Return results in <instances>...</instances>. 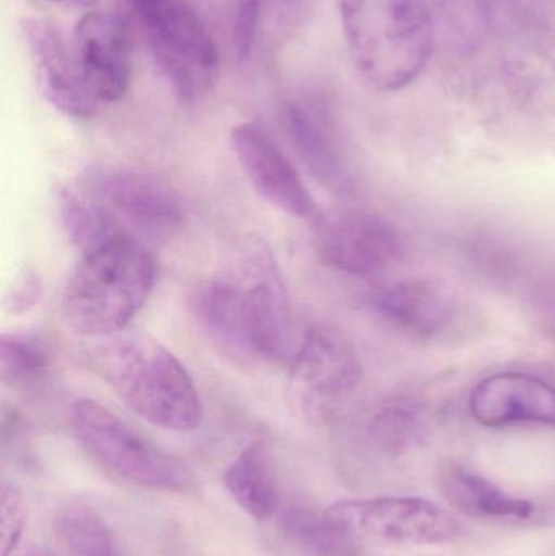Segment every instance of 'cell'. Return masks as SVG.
I'll return each mask as SVG.
<instances>
[{
    "mask_svg": "<svg viewBox=\"0 0 555 556\" xmlns=\"http://www.w3.org/2000/svg\"><path fill=\"white\" fill-rule=\"evenodd\" d=\"M88 358L121 401L153 427L191 431L201 425L202 402L188 369L152 337L91 339Z\"/></svg>",
    "mask_w": 555,
    "mask_h": 556,
    "instance_id": "7a4b0ae2",
    "label": "cell"
},
{
    "mask_svg": "<svg viewBox=\"0 0 555 556\" xmlns=\"http://www.w3.org/2000/svg\"><path fill=\"white\" fill-rule=\"evenodd\" d=\"M345 41L362 78L381 91L413 84L433 51L427 0H338Z\"/></svg>",
    "mask_w": 555,
    "mask_h": 556,
    "instance_id": "277c9868",
    "label": "cell"
},
{
    "mask_svg": "<svg viewBox=\"0 0 555 556\" xmlns=\"http://www.w3.org/2000/svg\"><path fill=\"white\" fill-rule=\"evenodd\" d=\"M471 414L489 428L517 421L555 427V388L521 372H499L476 386Z\"/></svg>",
    "mask_w": 555,
    "mask_h": 556,
    "instance_id": "9a60e30c",
    "label": "cell"
},
{
    "mask_svg": "<svg viewBox=\"0 0 555 556\" xmlns=\"http://www.w3.org/2000/svg\"><path fill=\"white\" fill-rule=\"evenodd\" d=\"M155 280V260L146 243L117 235L81 254L62 300L65 323L88 339L124 332L146 306Z\"/></svg>",
    "mask_w": 555,
    "mask_h": 556,
    "instance_id": "3957f363",
    "label": "cell"
},
{
    "mask_svg": "<svg viewBox=\"0 0 555 556\" xmlns=\"http://www.w3.org/2000/svg\"><path fill=\"white\" fill-rule=\"evenodd\" d=\"M25 556H55L52 552H49L48 548H33L31 552H28Z\"/></svg>",
    "mask_w": 555,
    "mask_h": 556,
    "instance_id": "4316f807",
    "label": "cell"
},
{
    "mask_svg": "<svg viewBox=\"0 0 555 556\" xmlns=\"http://www.w3.org/2000/svg\"><path fill=\"white\" fill-rule=\"evenodd\" d=\"M319 260L332 269L352 276L383 273L403 256L404 248L396 228L374 214H345L319 222Z\"/></svg>",
    "mask_w": 555,
    "mask_h": 556,
    "instance_id": "8fae6325",
    "label": "cell"
},
{
    "mask_svg": "<svg viewBox=\"0 0 555 556\" xmlns=\"http://www.w3.org/2000/svg\"><path fill=\"white\" fill-rule=\"evenodd\" d=\"M225 486L231 498L256 521L276 513L277 493L269 457L260 444H251L225 472Z\"/></svg>",
    "mask_w": 555,
    "mask_h": 556,
    "instance_id": "ac0fdd59",
    "label": "cell"
},
{
    "mask_svg": "<svg viewBox=\"0 0 555 556\" xmlns=\"http://www.w3.org/2000/svg\"><path fill=\"white\" fill-rule=\"evenodd\" d=\"M23 33L46 100L74 119L94 116L100 104L81 77L72 42L68 45L61 31L45 20H25Z\"/></svg>",
    "mask_w": 555,
    "mask_h": 556,
    "instance_id": "4fadbf2b",
    "label": "cell"
},
{
    "mask_svg": "<svg viewBox=\"0 0 555 556\" xmlns=\"http://www.w3.org/2000/svg\"><path fill=\"white\" fill-rule=\"evenodd\" d=\"M283 2L292 3V2H297V0H283Z\"/></svg>",
    "mask_w": 555,
    "mask_h": 556,
    "instance_id": "83f0119b",
    "label": "cell"
},
{
    "mask_svg": "<svg viewBox=\"0 0 555 556\" xmlns=\"http://www.w3.org/2000/svg\"><path fill=\"white\" fill-rule=\"evenodd\" d=\"M41 280L31 270H25L7 291L5 309L10 314H23L41 300Z\"/></svg>",
    "mask_w": 555,
    "mask_h": 556,
    "instance_id": "d4e9b609",
    "label": "cell"
},
{
    "mask_svg": "<svg viewBox=\"0 0 555 556\" xmlns=\"http://www.w3.org/2000/svg\"><path fill=\"white\" fill-rule=\"evenodd\" d=\"M261 12H263V0H238L231 36H234L235 51L241 61L250 58L256 45Z\"/></svg>",
    "mask_w": 555,
    "mask_h": 556,
    "instance_id": "cb8c5ba5",
    "label": "cell"
},
{
    "mask_svg": "<svg viewBox=\"0 0 555 556\" xmlns=\"http://www.w3.org/2000/svg\"><path fill=\"white\" fill-rule=\"evenodd\" d=\"M52 355L41 339L28 333H2L0 337V375L12 388L36 384L48 375Z\"/></svg>",
    "mask_w": 555,
    "mask_h": 556,
    "instance_id": "ffe728a7",
    "label": "cell"
},
{
    "mask_svg": "<svg viewBox=\"0 0 555 556\" xmlns=\"http://www.w3.org/2000/svg\"><path fill=\"white\" fill-rule=\"evenodd\" d=\"M290 378L310 394L338 397L361 381L362 365L351 340L336 327H312L293 350Z\"/></svg>",
    "mask_w": 555,
    "mask_h": 556,
    "instance_id": "5bb4252c",
    "label": "cell"
},
{
    "mask_svg": "<svg viewBox=\"0 0 555 556\" xmlns=\"http://www.w3.org/2000/svg\"><path fill=\"white\" fill-rule=\"evenodd\" d=\"M280 532L290 547L305 556H358L357 539L336 528L325 513L316 515L305 508L280 513Z\"/></svg>",
    "mask_w": 555,
    "mask_h": 556,
    "instance_id": "d6986e66",
    "label": "cell"
},
{
    "mask_svg": "<svg viewBox=\"0 0 555 556\" xmlns=\"http://www.w3.org/2000/svg\"><path fill=\"white\" fill-rule=\"evenodd\" d=\"M371 434L381 450L400 453L413 443L417 434V421L401 405L383 408L371 421Z\"/></svg>",
    "mask_w": 555,
    "mask_h": 556,
    "instance_id": "7402d4cb",
    "label": "cell"
},
{
    "mask_svg": "<svg viewBox=\"0 0 555 556\" xmlns=\"http://www.w3.org/2000/svg\"><path fill=\"white\" fill-rule=\"evenodd\" d=\"M282 123L308 172L328 189H348V169L326 117L308 104L289 101L282 110Z\"/></svg>",
    "mask_w": 555,
    "mask_h": 556,
    "instance_id": "2e32d148",
    "label": "cell"
},
{
    "mask_svg": "<svg viewBox=\"0 0 555 556\" xmlns=\"http://www.w3.org/2000/svg\"><path fill=\"white\" fill-rule=\"evenodd\" d=\"M72 49L98 104L114 103L126 94L133 72V41L123 16L97 10L85 13L75 25Z\"/></svg>",
    "mask_w": 555,
    "mask_h": 556,
    "instance_id": "30bf717a",
    "label": "cell"
},
{
    "mask_svg": "<svg viewBox=\"0 0 555 556\" xmlns=\"http://www.w3.org/2000/svg\"><path fill=\"white\" fill-rule=\"evenodd\" d=\"M59 532L71 556H117L106 522L87 506L64 509Z\"/></svg>",
    "mask_w": 555,
    "mask_h": 556,
    "instance_id": "44dd1931",
    "label": "cell"
},
{
    "mask_svg": "<svg viewBox=\"0 0 555 556\" xmlns=\"http://www.w3.org/2000/svg\"><path fill=\"white\" fill-rule=\"evenodd\" d=\"M189 306L199 326L227 352L264 363L292 358L289 301L267 257L248 263L240 273L199 285Z\"/></svg>",
    "mask_w": 555,
    "mask_h": 556,
    "instance_id": "6da1fadb",
    "label": "cell"
},
{
    "mask_svg": "<svg viewBox=\"0 0 555 556\" xmlns=\"http://www.w3.org/2000/svg\"><path fill=\"white\" fill-rule=\"evenodd\" d=\"M155 61L182 101L201 100L218 78L217 46L186 0H163L137 15Z\"/></svg>",
    "mask_w": 555,
    "mask_h": 556,
    "instance_id": "8992f818",
    "label": "cell"
},
{
    "mask_svg": "<svg viewBox=\"0 0 555 556\" xmlns=\"http://www.w3.org/2000/svg\"><path fill=\"white\" fill-rule=\"evenodd\" d=\"M26 503L16 486L3 483L0 490V556H10L22 539Z\"/></svg>",
    "mask_w": 555,
    "mask_h": 556,
    "instance_id": "603a6c76",
    "label": "cell"
},
{
    "mask_svg": "<svg viewBox=\"0 0 555 556\" xmlns=\"http://www.w3.org/2000/svg\"><path fill=\"white\" fill-rule=\"evenodd\" d=\"M80 191L100 205L123 233L140 241L173 237L185 225L186 208L178 192L140 169L94 166L84 176Z\"/></svg>",
    "mask_w": 555,
    "mask_h": 556,
    "instance_id": "52a82bcc",
    "label": "cell"
},
{
    "mask_svg": "<svg viewBox=\"0 0 555 556\" xmlns=\"http://www.w3.org/2000/svg\"><path fill=\"white\" fill-rule=\"evenodd\" d=\"M230 146L254 191L283 214L319 224L321 208L289 156L260 124L243 123L231 129Z\"/></svg>",
    "mask_w": 555,
    "mask_h": 556,
    "instance_id": "9c48e42d",
    "label": "cell"
},
{
    "mask_svg": "<svg viewBox=\"0 0 555 556\" xmlns=\"http://www.w3.org/2000/svg\"><path fill=\"white\" fill-rule=\"evenodd\" d=\"M326 518L357 541L393 545L449 544L462 526L440 506L424 498L344 500L325 511Z\"/></svg>",
    "mask_w": 555,
    "mask_h": 556,
    "instance_id": "ba28073f",
    "label": "cell"
},
{
    "mask_svg": "<svg viewBox=\"0 0 555 556\" xmlns=\"http://www.w3.org/2000/svg\"><path fill=\"white\" fill-rule=\"evenodd\" d=\"M440 489L453 508L472 518L527 519L534 511L533 503L515 498L484 477L455 464L443 467Z\"/></svg>",
    "mask_w": 555,
    "mask_h": 556,
    "instance_id": "e0dca14e",
    "label": "cell"
},
{
    "mask_svg": "<svg viewBox=\"0 0 555 556\" xmlns=\"http://www.w3.org/2000/svg\"><path fill=\"white\" fill-rule=\"evenodd\" d=\"M377 304L391 326L427 342L453 339L468 324L462 300L430 278L398 281L383 290Z\"/></svg>",
    "mask_w": 555,
    "mask_h": 556,
    "instance_id": "7c38bea8",
    "label": "cell"
},
{
    "mask_svg": "<svg viewBox=\"0 0 555 556\" xmlns=\"http://www.w3.org/2000/svg\"><path fill=\"white\" fill-rule=\"evenodd\" d=\"M68 417L80 446L114 476L152 490L188 485V470L178 460L153 446L100 402L78 399Z\"/></svg>",
    "mask_w": 555,
    "mask_h": 556,
    "instance_id": "5b68a950",
    "label": "cell"
},
{
    "mask_svg": "<svg viewBox=\"0 0 555 556\" xmlns=\"http://www.w3.org/2000/svg\"><path fill=\"white\" fill-rule=\"evenodd\" d=\"M48 3H59V5H72V7H88L94 2V0H42Z\"/></svg>",
    "mask_w": 555,
    "mask_h": 556,
    "instance_id": "484cf974",
    "label": "cell"
}]
</instances>
